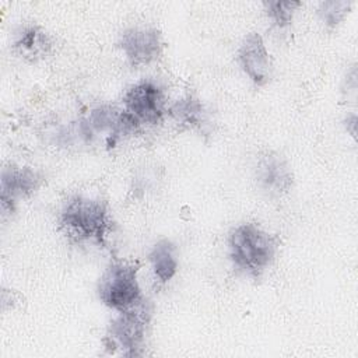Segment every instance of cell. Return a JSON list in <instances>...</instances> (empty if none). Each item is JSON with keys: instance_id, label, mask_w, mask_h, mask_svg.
Here are the masks:
<instances>
[{"instance_id": "9", "label": "cell", "mask_w": 358, "mask_h": 358, "mask_svg": "<svg viewBox=\"0 0 358 358\" xmlns=\"http://www.w3.org/2000/svg\"><path fill=\"white\" fill-rule=\"evenodd\" d=\"M238 62L255 85L263 87L270 81L271 60L260 34L249 32L243 38L238 49Z\"/></svg>"}, {"instance_id": "1", "label": "cell", "mask_w": 358, "mask_h": 358, "mask_svg": "<svg viewBox=\"0 0 358 358\" xmlns=\"http://www.w3.org/2000/svg\"><path fill=\"white\" fill-rule=\"evenodd\" d=\"M60 229L76 243L103 245L112 231V218L106 203L87 196L69 199L60 211Z\"/></svg>"}, {"instance_id": "3", "label": "cell", "mask_w": 358, "mask_h": 358, "mask_svg": "<svg viewBox=\"0 0 358 358\" xmlns=\"http://www.w3.org/2000/svg\"><path fill=\"white\" fill-rule=\"evenodd\" d=\"M138 266L126 260L112 262L98 282V296L108 308L122 312L140 303L144 296L137 280Z\"/></svg>"}, {"instance_id": "14", "label": "cell", "mask_w": 358, "mask_h": 358, "mask_svg": "<svg viewBox=\"0 0 358 358\" xmlns=\"http://www.w3.org/2000/svg\"><path fill=\"white\" fill-rule=\"evenodd\" d=\"M350 8H351L350 1L331 0V1H322L319 4L317 13H319L322 21L324 22V25L333 28V27L338 25L345 18Z\"/></svg>"}, {"instance_id": "11", "label": "cell", "mask_w": 358, "mask_h": 358, "mask_svg": "<svg viewBox=\"0 0 358 358\" xmlns=\"http://www.w3.org/2000/svg\"><path fill=\"white\" fill-rule=\"evenodd\" d=\"M168 115L187 129H203L207 124V113L199 98L187 95L169 106Z\"/></svg>"}, {"instance_id": "12", "label": "cell", "mask_w": 358, "mask_h": 358, "mask_svg": "<svg viewBox=\"0 0 358 358\" xmlns=\"http://www.w3.org/2000/svg\"><path fill=\"white\" fill-rule=\"evenodd\" d=\"M152 273L159 282H168L178 271V260L175 256V246L168 239H161L154 245L148 255Z\"/></svg>"}, {"instance_id": "5", "label": "cell", "mask_w": 358, "mask_h": 358, "mask_svg": "<svg viewBox=\"0 0 358 358\" xmlns=\"http://www.w3.org/2000/svg\"><path fill=\"white\" fill-rule=\"evenodd\" d=\"M123 105L124 110L140 124H158L168 113L165 94L151 80H141L133 84L123 96Z\"/></svg>"}, {"instance_id": "6", "label": "cell", "mask_w": 358, "mask_h": 358, "mask_svg": "<svg viewBox=\"0 0 358 358\" xmlns=\"http://www.w3.org/2000/svg\"><path fill=\"white\" fill-rule=\"evenodd\" d=\"M257 187L268 197L285 196L294 183L288 161L277 151H266L259 155L255 165Z\"/></svg>"}, {"instance_id": "13", "label": "cell", "mask_w": 358, "mask_h": 358, "mask_svg": "<svg viewBox=\"0 0 358 358\" xmlns=\"http://www.w3.org/2000/svg\"><path fill=\"white\" fill-rule=\"evenodd\" d=\"M267 17L273 21V24L284 29L291 25L294 14L298 7L302 6L301 1H282V0H270L263 3Z\"/></svg>"}, {"instance_id": "8", "label": "cell", "mask_w": 358, "mask_h": 358, "mask_svg": "<svg viewBox=\"0 0 358 358\" xmlns=\"http://www.w3.org/2000/svg\"><path fill=\"white\" fill-rule=\"evenodd\" d=\"M42 183L39 172L29 166H6L1 171L0 190H1V213L11 214L21 199L34 194Z\"/></svg>"}, {"instance_id": "4", "label": "cell", "mask_w": 358, "mask_h": 358, "mask_svg": "<svg viewBox=\"0 0 358 358\" xmlns=\"http://www.w3.org/2000/svg\"><path fill=\"white\" fill-rule=\"evenodd\" d=\"M151 320V309L145 299L133 308L119 312L112 320L106 333V347L112 352L119 350V354L126 357L141 355L140 350L144 345L147 329Z\"/></svg>"}, {"instance_id": "7", "label": "cell", "mask_w": 358, "mask_h": 358, "mask_svg": "<svg viewBox=\"0 0 358 358\" xmlns=\"http://www.w3.org/2000/svg\"><path fill=\"white\" fill-rule=\"evenodd\" d=\"M117 45L133 67L152 63L162 50L161 34L154 27L127 28L120 34Z\"/></svg>"}, {"instance_id": "10", "label": "cell", "mask_w": 358, "mask_h": 358, "mask_svg": "<svg viewBox=\"0 0 358 358\" xmlns=\"http://www.w3.org/2000/svg\"><path fill=\"white\" fill-rule=\"evenodd\" d=\"M52 45L50 35L39 25L24 27L14 41L15 52L29 63L45 59L50 53Z\"/></svg>"}, {"instance_id": "2", "label": "cell", "mask_w": 358, "mask_h": 358, "mask_svg": "<svg viewBox=\"0 0 358 358\" xmlns=\"http://www.w3.org/2000/svg\"><path fill=\"white\" fill-rule=\"evenodd\" d=\"M277 248V238L252 222L235 227L228 236L234 267L252 278H259L271 266Z\"/></svg>"}]
</instances>
